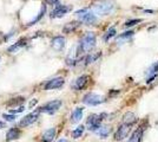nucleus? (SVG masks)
I'll return each instance as SVG.
<instances>
[{
  "label": "nucleus",
  "mask_w": 158,
  "mask_h": 142,
  "mask_svg": "<svg viewBox=\"0 0 158 142\" xmlns=\"http://www.w3.org/2000/svg\"><path fill=\"white\" fill-rule=\"evenodd\" d=\"M76 14L78 15L79 20L81 23H84L86 25H92L97 21V17L94 15L93 12L89 11L87 8H84V10H79L76 12Z\"/></svg>",
  "instance_id": "nucleus-2"
},
{
  "label": "nucleus",
  "mask_w": 158,
  "mask_h": 142,
  "mask_svg": "<svg viewBox=\"0 0 158 142\" xmlns=\"http://www.w3.org/2000/svg\"><path fill=\"white\" fill-rule=\"evenodd\" d=\"M83 102L85 103L86 105H98V104H102L103 102H105V98L100 95L97 94H92V93H89L84 96L83 98Z\"/></svg>",
  "instance_id": "nucleus-4"
},
{
  "label": "nucleus",
  "mask_w": 158,
  "mask_h": 142,
  "mask_svg": "<svg viewBox=\"0 0 158 142\" xmlns=\"http://www.w3.org/2000/svg\"><path fill=\"white\" fill-rule=\"evenodd\" d=\"M69 11H71V6H66V5H58L51 12V18H61L64 14H66Z\"/></svg>",
  "instance_id": "nucleus-9"
},
{
  "label": "nucleus",
  "mask_w": 158,
  "mask_h": 142,
  "mask_svg": "<svg viewBox=\"0 0 158 142\" xmlns=\"http://www.w3.org/2000/svg\"><path fill=\"white\" fill-rule=\"evenodd\" d=\"M58 142H69L67 140H65V139H61V140H59Z\"/></svg>",
  "instance_id": "nucleus-32"
},
{
  "label": "nucleus",
  "mask_w": 158,
  "mask_h": 142,
  "mask_svg": "<svg viewBox=\"0 0 158 142\" xmlns=\"http://www.w3.org/2000/svg\"><path fill=\"white\" fill-rule=\"evenodd\" d=\"M113 8H114V5L112 1L104 0V1H100L98 4H96L93 6V11L97 14H109L113 11Z\"/></svg>",
  "instance_id": "nucleus-3"
},
{
  "label": "nucleus",
  "mask_w": 158,
  "mask_h": 142,
  "mask_svg": "<svg viewBox=\"0 0 158 142\" xmlns=\"http://www.w3.org/2000/svg\"><path fill=\"white\" fill-rule=\"evenodd\" d=\"M61 107V101L57 100V101H51L46 103L45 105H43L41 108L38 109L39 113H47V114H53L54 111H57L58 109Z\"/></svg>",
  "instance_id": "nucleus-6"
},
{
  "label": "nucleus",
  "mask_w": 158,
  "mask_h": 142,
  "mask_svg": "<svg viewBox=\"0 0 158 142\" xmlns=\"http://www.w3.org/2000/svg\"><path fill=\"white\" fill-rule=\"evenodd\" d=\"M26 44H27L26 38H21V39H19L15 44H13L12 46L8 47V52H11V54H15V52H18V51H19L21 47L25 46Z\"/></svg>",
  "instance_id": "nucleus-13"
},
{
  "label": "nucleus",
  "mask_w": 158,
  "mask_h": 142,
  "mask_svg": "<svg viewBox=\"0 0 158 142\" xmlns=\"http://www.w3.org/2000/svg\"><path fill=\"white\" fill-rule=\"evenodd\" d=\"M149 71H150L149 74H152V75L155 74V72H157V71H158V63H156V64H153V65L151 67V69H150Z\"/></svg>",
  "instance_id": "nucleus-28"
},
{
  "label": "nucleus",
  "mask_w": 158,
  "mask_h": 142,
  "mask_svg": "<svg viewBox=\"0 0 158 142\" xmlns=\"http://www.w3.org/2000/svg\"><path fill=\"white\" fill-rule=\"evenodd\" d=\"M79 25H80V23H79V21H71V23L66 24L65 26H64L63 32H64V33H72L73 31H76V30L78 28Z\"/></svg>",
  "instance_id": "nucleus-17"
},
{
  "label": "nucleus",
  "mask_w": 158,
  "mask_h": 142,
  "mask_svg": "<svg viewBox=\"0 0 158 142\" xmlns=\"http://www.w3.org/2000/svg\"><path fill=\"white\" fill-rule=\"evenodd\" d=\"M136 121H137V117L131 111L126 113L125 115L123 116V122H124V124H126V126H132V124L136 123Z\"/></svg>",
  "instance_id": "nucleus-16"
},
{
  "label": "nucleus",
  "mask_w": 158,
  "mask_h": 142,
  "mask_svg": "<svg viewBox=\"0 0 158 142\" xmlns=\"http://www.w3.org/2000/svg\"><path fill=\"white\" fill-rule=\"evenodd\" d=\"M20 136V130L18 128H11L6 134V141H13V140H17L19 139Z\"/></svg>",
  "instance_id": "nucleus-15"
},
{
  "label": "nucleus",
  "mask_w": 158,
  "mask_h": 142,
  "mask_svg": "<svg viewBox=\"0 0 158 142\" xmlns=\"http://www.w3.org/2000/svg\"><path fill=\"white\" fill-rule=\"evenodd\" d=\"M65 38L64 37H61V36H57V37H54L51 41V46H52L53 50H56V51H61L64 47H65Z\"/></svg>",
  "instance_id": "nucleus-11"
},
{
  "label": "nucleus",
  "mask_w": 158,
  "mask_h": 142,
  "mask_svg": "<svg viewBox=\"0 0 158 142\" xmlns=\"http://www.w3.org/2000/svg\"><path fill=\"white\" fill-rule=\"evenodd\" d=\"M114 36H116V28H114V27H110L105 32V34L103 36V41L106 43V41H110L112 37H114Z\"/></svg>",
  "instance_id": "nucleus-23"
},
{
  "label": "nucleus",
  "mask_w": 158,
  "mask_h": 142,
  "mask_svg": "<svg viewBox=\"0 0 158 142\" xmlns=\"http://www.w3.org/2000/svg\"><path fill=\"white\" fill-rule=\"evenodd\" d=\"M83 108H76L73 110L72 115H71V122L72 123H77L83 118Z\"/></svg>",
  "instance_id": "nucleus-20"
},
{
  "label": "nucleus",
  "mask_w": 158,
  "mask_h": 142,
  "mask_svg": "<svg viewBox=\"0 0 158 142\" xmlns=\"http://www.w3.org/2000/svg\"><path fill=\"white\" fill-rule=\"evenodd\" d=\"M37 102H38L37 100H33V101L31 102V103H30V108H32V107L34 105V104H35V103H37Z\"/></svg>",
  "instance_id": "nucleus-30"
},
{
  "label": "nucleus",
  "mask_w": 158,
  "mask_h": 142,
  "mask_svg": "<svg viewBox=\"0 0 158 142\" xmlns=\"http://www.w3.org/2000/svg\"><path fill=\"white\" fill-rule=\"evenodd\" d=\"M143 139V129L138 128L133 131V134L131 135V137L127 140V142H140Z\"/></svg>",
  "instance_id": "nucleus-18"
},
{
  "label": "nucleus",
  "mask_w": 158,
  "mask_h": 142,
  "mask_svg": "<svg viewBox=\"0 0 158 142\" xmlns=\"http://www.w3.org/2000/svg\"><path fill=\"white\" fill-rule=\"evenodd\" d=\"M142 19H133V20H129L125 23V27H131V26H135V25H137L138 23H140Z\"/></svg>",
  "instance_id": "nucleus-25"
},
{
  "label": "nucleus",
  "mask_w": 158,
  "mask_h": 142,
  "mask_svg": "<svg viewBox=\"0 0 158 142\" xmlns=\"http://www.w3.org/2000/svg\"><path fill=\"white\" fill-rule=\"evenodd\" d=\"M133 33H135L133 31H126V32H124L123 34H119L117 38H118V39H123V38H126V39H127L129 37L133 36Z\"/></svg>",
  "instance_id": "nucleus-26"
},
{
  "label": "nucleus",
  "mask_w": 158,
  "mask_h": 142,
  "mask_svg": "<svg viewBox=\"0 0 158 142\" xmlns=\"http://www.w3.org/2000/svg\"><path fill=\"white\" fill-rule=\"evenodd\" d=\"M87 82H89V76L83 75V76H80V77H78L76 80L74 84H73V88L76 89V90H81V89H84L86 87Z\"/></svg>",
  "instance_id": "nucleus-12"
},
{
  "label": "nucleus",
  "mask_w": 158,
  "mask_h": 142,
  "mask_svg": "<svg viewBox=\"0 0 158 142\" xmlns=\"http://www.w3.org/2000/svg\"><path fill=\"white\" fill-rule=\"evenodd\" d=\"M4 127H5V123L4 122H0V129H2Z\"/></svg>",
  "instance_id": "nucleus-31"
},
{
  "label": "nucleus",
  "mask_w": 158,
  "mask_h": 142,
  "mask_svg": "<svg viewBox=\"0 0 158 142\" xmlns=\"http://www.w3.org/2000/svg\"><path fill=\"white\" fill-rule=\"evenodd\" d=\"M56 136V128H50L41 136V142H51Z\"/></svg>",
  "instance_id": "nucleus-14"
},
{
  "label": "nucleus",
  "mask_w": 158,
  "mask_h": 142,
  "mask_svg": "<svg viewBox=\"0 0 158 142\" xmlns=\"http://www.w3.org/2000/svg\"><path fill=\"white\" fill-rule=\"evenodd\" d=\"M25 110L24 107H20L19 109H14V110H11V114H15V113H23Z\"/></svg>",
  "instance_id": "nucleus-29"
},
{
  "label": "nucleus",
  "mask_w": 158,
  "mask_h": 142,
  "mask_svg": "<svg viewBox=\"0 0 158 142\" xmlns=\"http://www.w3.org/2000/svg\"><path fill=\"white\" fill-rule=\"evenodd\" d=\"M96 36L93 32H87L85 36L81 38L78 45V54H85L91 51L93 47L96 46Z\"/></svg>",
  "instance_id": "nucleus-1"
},
{
  "label": "nucleus",
  "mask_w": 158,
  "mask_h": 142,
  "mask_svg": "<svg viewBox=\"0 0 158 142\" xmlns=\"http://www.w3.org/2000/svg\"><path fill=\"white\" fill-rule=\"evenodd\" d=\"M38 117H39V111L38 110H35V111H33L31 114H28V115L24 116L19 122V127L21 128H24V127H28V126H31L32 123L38 120Z\"/></svg>",
  "instance_id": "nucleus-7"
},
{
  "label": "nucleus",
  "mask_w": 158,
  "mask_h": 142,
  "mask_svg": "<svg viewBox=\"0 0 158 142\" xmlns=\"http://www.w3.org/2000/svg\"><path fill=\"white\" fill-rule=\"evenodd\" d=\"M105 114H102V115H97V114H92V115L89 116L87 118V128L90 130H97L102 124V121L104 120L103 117H105Z\"/></svg>",
  "instance_id": "nucleus-5"
},
{
  "label": "nucleus",
  "mask_w": 158,
  "mask_h": 142,
  "mask_svg": "<svg viewBox=\"0 0 158 142\" xmlns=\"http://www.w3.org/2000/svg\"><path fill=\"white\" fill-rule=\"evenodd\" d=\"M129 133H130V126L122 124V126L117 129L116 134H114V140H116V141H122V140H124L126 136L129 135Z\"/></svg>",
  "instance_id": "nucleus-10"
},
{
  "label": "nucleus",
  "mask_w": 158,
  "mask_h": 142,
  "mask_svg": "<svg viewBox=\"0 0 158 142\" xmlns=\"http://www.w3.org/2000/svg\"><path fill=\"white\" fill-rule=\"evenodd\" d=\"M64 78L63 77H56V78H52L51 81H48L45 84V90H52V89H59L64 85Z\"/></svg>",
  "instance_id": "nucleus-8"
},
{
  "label": "nucleus",
  "mask_w": 158,
  "mask_h": 142,
  "mask_svg": "<svg viewBox=\"0 0 158 142\" xmlns=\"http://www.w3.org/2000/svg\"><path fill=\"white\" fill-rule=\"evenodd\" d=\"M25 101V98L24 97H15L13 100H10V101L6 103L7 107H17V105H19V104H23Z\"/></svg>",
  "instance_id": "nucleus-21"
},
{
  "label": "nucleus",
  "mask_w": 158,
  "mask_h": 142,
  "mask_svg": "<svg viewBox=\"0 0 158 142\" xmlns=\"http://www.w3.org/2000/svg\"><path fill=\"white\" fill-rule=\"evenodd\" d=\"M97 135L100 137V139H106L109 134L111 133V127L110 126H105V127H99L97 130H96Z\"/></svg>",
  "instance_id": "nucleus-19"
},
{
  "label": "nucleus",
  "mask_w": 158,
  "mask_h": 142,
  "mask_svg": "<svg viewBox=\"0 0 158 142\" xmlns=\"http://www.w3.org/2000/svg\"><path fill=\"white\" fill-rule=\"evenodd\" d=\"M84 129H85V127H84V126H79L78 128L74 129V130L72 131V137H73V139H78V137H80V136L83 135Z\"/></svg>",
  "instance_id": "nucleus-24"
},
{
  "label": "nucleus",
  "mask_w": 158,
  "mask_h": 142,
  "mask_svg": "<svg viewBox=\"0 0 158 142\" xmlns=\"http://www.w3.org/2000/svg\"><path fill=\"white\" fill-rule=\"evenodd\" d=\"M2 117H4L6 121H11V122L15 120V116H14V115H8V114H4V115H2Z\"/></svg>",
  "instance_id": "nucleus-27"
},
{
  "label": "nucleus",
  "mask_w": 158,
  "mask_h": 142,
  "mask_svg": "<svg viewBox=\"0 0 158 142\" xmlns=\"http://www.w3.org/2000/svg\"><path fill=\"white\" fill-rule=\"evenodd\" d=\"M45 12H46V6L45 5H41V10H40V13H39V15H37L34 19H33L32 21H30L28 24H27V26H32V25H34L37 21H39L41 18H43V15L45 14Z\"/></svg>",
  "instance_id": "nucleus-22"
}]
</instances>
